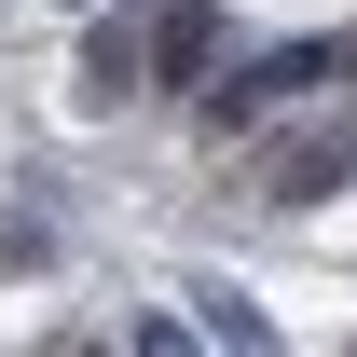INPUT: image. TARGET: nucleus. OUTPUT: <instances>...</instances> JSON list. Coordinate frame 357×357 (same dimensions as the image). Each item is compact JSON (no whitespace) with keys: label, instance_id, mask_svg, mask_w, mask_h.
<instances>
[{"label":"nucleus","instance_id":"obj_3","mask_svg":"<svg viewBox=\"0 0 357 357\" xmlns=\"http://www.w3.org/2000/svg\"><path fill=\"white\" fill-rule=\"evenodd\" d=\"M275 192H261V206H316V192H330V178H344V137H289V151H275Z\"/></svg>","mask_w":357,"mask_h":357},{"label":"nucleus","instance_id":"obj_1","mask_svg":"<svg viewBox=\"0 0 357 357\" xmlns=\"http://www.w3.org/2000/svg\"><path fill=\"white\" fill-rule=\"evenodd\" d=\"M316 69H330V55H316V42H289V55H261L248 83H220V96H206V137H248V124H261V110H289V96H303Z\"/></svg>","mask_w":357,"mask_h":357},{"label":"nucleus","instance_id":"obj_4","mask_svg":"<svg viewBox=\"0 0 357 357\" xmlns=\"http://www.w3.org/2000/svg\"><path fill=\"white\" fill-rule=\"evenodd\" d=\"M206 55H220V28H206V14H165V42H151V69H165V83H192Z\"/></svg>","mask_w":357,"mask_h":357},{"label":"nucleus","instance_id":"obj_2","mask_svg":"<svg viewBox=\"0 0 357 357\" xmlns=\"http://www.w3.org/2000/svg\"><path fill=\"white\" fill-rule=\"evenodd\" d=\"M137 83H151V42H137V28H96L83 42V110H124Z\"/></svg>","mask_w":357,"mask_h":357}]
</instances>
